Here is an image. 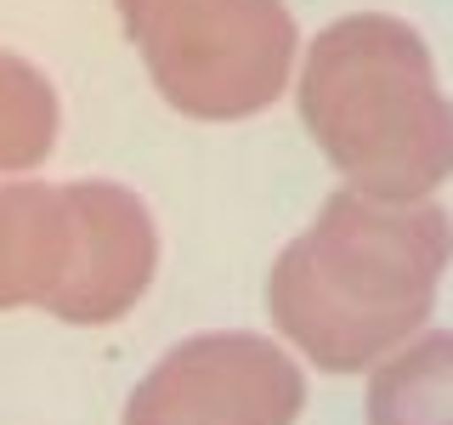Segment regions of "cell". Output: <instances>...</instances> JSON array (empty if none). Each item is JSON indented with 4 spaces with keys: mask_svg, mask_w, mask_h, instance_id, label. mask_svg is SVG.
<instances>
[{
    "mask_svg": "<svg viewBox=\"0 0 453 425\" xmlns=\"http://www.w3.org/2000/svg\"><path fill=\"white\" fill-rule=\"evenodd\" d=\"M453 227L425 198L334 193L266 273V312L329 375H357L431 318Z\"/></svg>",
    "mask_w": 453,
    "mask_h": 425,
    "instance_id": "cell-1",
    "label": "cell"
},
{
    "mask_svg": "<svg viewBox=\"0 0 453 425\" xmlns=\"http://www.w3.org/2000/svg\"><path fill=\"white\" fill-rule=\"evenodd\" d=\"M301 120L368 198H425L453 176V103L403 18H340L306 46Z\"/></svg>",
    "mask_w": 453,
    "mask_h": 425,
    "instance_id": "cell-2",
    "label": "cell"
},
{
    "mask_svg": "<svg viewBox=\"0 0 453 425\" xmlns=\"http://www.w3.org/2000/svg\"><path fill=\"white\" fill-rule=\"evenodd\" d=\"M159 233L119 182H0V312L113 323L153 283Z\"/></svg>",
    "mask_w": 453,
    "mask_h": 425,
    "instance_id": "cell-3",
    "label": "cell"
},
{
    "mask_svg": "<svg viewBox=\"0 0 453 425\" xmlns=\"http://www.w3.org/2000/svg\"><path fill=\"white\" fill-rule=\"evenodd\" d=\"M119 18L159 97L193 120L273 108L295 63L283 0H119Z\"/></svg>",
    "mask_w": 453,
    "mask_h": 425,
    "instance_id": "cell-4",
    "label": "cell"
},
{
    "mask_svg": "<svg viewBox=\"0 0 453 425\" xmlns=\"http://www.w3.org/2000/svg\"><path fill=\"white\" fill-rule=\"evenodd\" d=\"M301 363L266 335H193L170 346L125 403V425H295Z\"/></svg>",
    "mask_w": 453,
    "mask_h": 425,
    "instance_id": "cell-5",
    "label": "cell"
},
{
    "mask_svg": "<svg viewBox=\"0 0 453 425\" xmlns=\"http://www.w3.org/2000/svg\"><path fill=\"white\" fill-rule=\"evenodd\" d=\"M368 425H453V329L386 352L368 380Z\"/></svg>",
    "mask_w": 453,
    "mask_h": 425,
    "instance_id": "cell-6",
    "label": "cell"
},
{
    "mask_svg": "<svg viewBox=\"0 0 453 425\" xmlns=\"http://www.w3.org/2000/svg\"><path fill=\"white\" fill-rule=\"evenodd\" d=\"M57 148V91L35 63L0 51V170H35Z\"/></svg>",
    "mask_w": 453,
    "mask_h": 425,
    "instance_id": "cell-7",
    "label": "cell"
}]
</instances>
